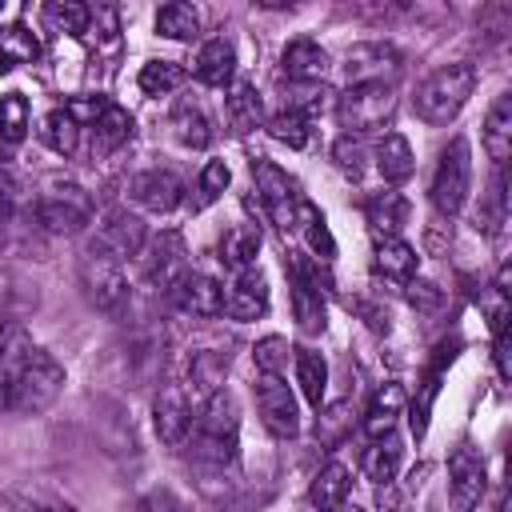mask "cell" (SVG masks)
Segmentation results:
<instances>
[{
    "instance_id": "cell-1",
    "label": "cell",
    "mask_w": 512,
    "mask_h": 512,
    "mask_svg": "<svg viewBox=\"0 0 512 512\" xmlns=\"http://www.w3.org/2000/svg\"><path fill=\"white\" fill-rule=\"evenodd\" d=\"M236 436H240V404L228 388H220L196 412L192 432H188V452L200 464L224 468V464L236 460Z\"/></svg>"
},
{
    "instance_id": "cell-2",
    "label": "cell",
    "mask_w": 512,
    "mask_h": 512,
    "mask_svg": "<svg viewBox=\"0 0 512 512\" xmlns=\"http://www.w3.org/2000/svg\"><path fill=\"white\" fill-rule=\"evenodd\" d=\"M476 92V68L472 64H444L416 88V116L432 128H444L460 116L468 96Z\"/></svg>"
},
{
    "instance_id": "cell-3",
    "label": "cell",
    "mask_w": 512,
    "mask_h": 512,
    "mask_svg": "<svg viewBox=\"0 0 512 512\" xmlns=\"http://www.w3.org/2000/svg\"><path fill=\"white\" fill-rule=\"evenodd\" d=\"M64 392V364L44 352V348H32L20 380H16V392H12V404L8 412H20V416H40L56 404V396Z\"/></svg>"
},
{
    "instance_id": "cell-4",
    "label": "cell",
    "mask_w": 512,
    "mask_h": 512,
    "mask_svg": "<svg viewBox=\"0 0 512 512\" xmlns=\"http://www.w3.org/2000/svg\"><path fill=\"white\" fill-rule=\"evenodd\" d=\"M396 112V84H352L336 96V120L348 128V136L376 132Z\"/></svg>"
},
{
    "instance_id": "cell-5",
    "label": "cell",
    "mask_w": 512,
    "mask_h": 512,
    "mask_svg": "<svg viewBox=\"0 0 512 512\" xmlns=\"http://www.w3.org/2000/svg\"><path fill=\"white\" fill-rule=\"evenodd\" d=\"M80 288H84L88 304L100 308V312H108V316L124 312V304H128V276H124V264H120L112 252H104L100 244H92V248L80 256Z\"/></svg>"
},
{
    "instance_id": "cell-6",
    "label": "cell",
    "mask_w": 512,
    "mask_h": 512,
    "mask_svg": "<svg viewBox=\"0 0 512 512\" xmlns=\"http://www.w3.org/2000/svg\"><path fill=\"white\" fill-rule=\"evenodd\" d=\"M468 184H472V148L464 136H452L448 148L440 152L436 160V172H432V184H428V196L436 204L440 216H456L468 200Z\"/></svg>"
},
{
    "instance_id": "cell-7",
    "label": "cell",
    "mask_w": 512,
    "mask_h": 512,
    "mask_svg": "<svg viewBox=\"0 0 512 512\" xmlns=\"http://www.w3.org/2000/svg\"><path fill=\"white\" fill-rule=\"evenodd\" d=\"M88 216H92V200H88V192H84L80 184H72V180H52V184L44 188V196L36 200V220H40L48 232H56V236L80 232V228L88 224Z\"/></svg>"
},
{
    "instance_id": "cell-8",
    "label": "cell",
    "mask_w": 512,
    "mask_h": 512,
    "mask_svg": "<svg viewBox=\"0 0 512 512\" xmlns=\"http://www.w3.org/2000/svg\"><path fill=\"white\" fill-rule=\"evenodd\" d=\"M256 412L276 440H292L300 432V408L284 376H268V372L256 376Z\"/></svg>"
},
{
    "instance_id": "cell-9",
    "label": "cell",
    "mask_w": 512,
    "mask_h": 512,
    "mask_svg": "<svg viewBox=\"0 0 512 512\" xmlns=\"http://www.w3.org/2000/svg\"><path fill=\"white\" fill-rule=\"evenodd\" d=\"M252 180H256V192H260V204L264 212L272 216V224L280 232H292L296 228V184L288 180L284 168H276L272 160H252Z\"/></svg>"
},
{
    "instance_id": "cell-10",
    "label": "cell",
    "mask_w": 512,
    "mask_h": 512,
    "mask_svg": "<svg viewBox=\"0 0 512 512\" xmlns=\"http://www.w3.org/2000/svg\"><path fill=\"white\" fill-rule=\"evenodd\" d=\"M144 252V276L160 288V292H172L184 276H188V248H184V236L180 232H160Z\"/></svg>"
},
{
    "instance_id": "cell-11",
    "label": "cell",
    "mask_w": 512,
    "mask_h": 512,
    "mask_svg": "<svg viewBox=\"0 0 512 512\" xmlns=\"http://www.w3.org/2000/svg\"><path fill=\"white\" fill-rule=\"evenodd\" d=\"M484 460L480 452H472L468 444L456 448L448 456V500H452V512H472L480 500H484Z\"/></svg>"
},
{
    "instance_id": "cell-12",
    "label": "cell",
    "mask_w": 512,
    "mask_h": 512,
    "mask_svg": "<svg viewBox=\"0 0 512 512\" xmlns=\"http://www.w3.org/2000/svg\"><path fill=\"white\" fill-rule=\"evenodd\" d=\"M400 52L388 48V44H356L348 48L344 56V76H348V88L352 84H396L400 76Z\"/></svg>"
},
{
    "instance_id": "cell-13",
    "label": "cell",
    "mask_w": 512,
    "mask_h": 512,
    "mask_svg": "<svg viewBox=\"0 0 512 512\" xmlns=\"http://www.w3.org/2000/svg\"><path fill=\"white\" fill-rule=\"evenodd\" d=\"M292 312H296L300 332H308V336L324 332L328 308H324V296H320V268L316 264L292 260Z\"/></svg>"
},
{
    "instance_id": "cell-14",
    "label": "cell",
    "mask_w": 512,
    "mask_h": 512,
    "mask_svg": "<svg viewBox=\"0 0 512 512\" xmlns=\"http://www.w3.org/2000/svg\"><path fill=\"white\" fill-rule=\"evenodd\" d=\"M192 420H196V412H192L188 388L184 384H164L156 392V404H152V428H156V436L164 444H184L188 432H192Z\"/></svg>"
},
{
    "instance_id": "cell-15",
    "label": "cell",
    "mask_w": 512,
    "mask_h": 512,
    "mask_svg": "<svg viewBox=\"0 0 512 512\" xmlns=\"http://www.w3.org/2000/svg\"><path fill=\"white\" fill-rule=\"evenodd\" d=\"M128 200H132L136 208L152 212V216H168V212L184 200V184H180V176L168 172V168H148V172L132 176Z\"/></svg>"
},
{
    "instance_id": "cell-16",
    "label": "cell",
    "mask_w": 512,
    "mask_h": 512,
    "mask_svg": "<svg viewBox=\"0 0 512 512\" xmlns=\"http://www.w3.org/2000/svg\"><path fill=\"white\" fill-rule=\"evenodd\" d=\"M32 336H28V328L20 324V320H8L4 328H0V412L12 404V392H16V380H20V372H24V364H28V356H32Z\"/></svg>"
},
{
    "instance_id": "cell-17",
    "label": "cell",
    "mask_w": 512,
    "mask_h": 512,
    "mask_svg": "<svg viewBox=\"0 0 512 512\" xmlns=\"http://www.w3.org/2000/svg\"><path fill=\"white\" fill-rule=\"evenodd\" d=\"M172 296H176V308L196 316V320H212V316L224 312V288L212 276H204V272H188L172 288Z\"/></svg>"
},
{
    "instance_id": "cell-18",
    "label": "cell",
    "mask_w": 512,
    "mask_h": 512,
    "mask_svg": "<svg viewBox=\"0 0 512 512\" xmlns=\"http://www.w3.org/2000/svg\"><path fill=\"white\" fill-rule=\"evenodd\" d=\"M264 312H268V280L256 268H248L224 292V316L244 324V320H260Z\"/></svg>"
},
{
    "instance_id": "cell-19",
    "label": "cell",
    "mask_w": 512,
    "mask_h": 512,
    "mask_svg": "<svg viewBox=\"0 0 512 512\" xmlns=\"http://www.w3.org/2000/svg\"><path fill=\"white\" fill-rule=\"evenodd\" d=\"M280 64H284V76H288V80H296V84H316V80H324V72H328V52H324L316 40L300 36V40H292V44L284 48Z\"/></svg>"
},
{
    "instance_id": "cell-20",
    "label": "cell",
    "mask_w": 512,
    "mask_h": 512,
    "mask_svg": "<svg viewBox=\"0 0 512 512\" xmlns=\"http://www.w3.org/2000/svg\"><path fill=\"white\" fill-rule=\"evenodd\" d=\"M192 72H196V80L208 84V88H228L232 76H236V48H232L228 40H208V44H200Z\"/></svg>"
},
{
    "instance_id": "cell-21",
    "label": "cell",
    "mask_w": 512,
    "mask_h": 512,
    "mask_svg": "<svg viewBox=\"0 0 512 512\" xmlns=\"http://www.w3.org/2000/svg\"><path fill=\"white\" fill-rule=\"evenodd\" d=\"M96 244H100L104 252H112L116 260H124V256H140V248H144V224H140V216L112 212V216L104 220Z\"/></svg>"
},
{
    "instance_id": "cell-22",
    "label": "cell",
    "mask_w": 512,
    "mask_h": 512,
    "mask_svg": "<svg viewBox=\"0 0 512 512\" xmlns=\"http://www.w3.org/2000/svg\"><path fill=\"white\" fill-rule=\"evenodd\" d=\"M348 492H352V472L340 460H332V464H324L316 472V480L308 488V500H312L316 512H340L344 500H348Z\"/></svg>"
},
{
    "instance_id": "cell-23",
    "label": "cell",
    "mask_w": 512,
    "mask_h": 512,
    "mask_svg": "<svg viewBox=\"0 0 512 512\" xmlns=\"http://www.w3.org/2000/svg\"><path fill=\"white\" fill-rule=\"evenodd\" d=\"M416 264H420V256H416V248L408 240H400V236H380L376 240V272L384 280L408 284L416 276Z\"/></svg>"
},
{
    "instance_id": "cell-24",
    "label": "cell",
    "mask_w": 512,
    "mask_h": 512,
    "mask_svg": "<svg viewBox=\"0 0 512 512\" xmlns=\"http://www.w3.org/2000/svg\"><path fill=\"white\" fill-rule=\"evenodd\" d=\"M484 152H488L496 164H504L508 152H512V96H508V92H500V96L492 100L488 116H484Z\"/></svg>"
},
{
    "instance_id": "cell-25",
    "label": "cell",
    "mask_w": 512,
    "mask_h": 512,
    "mask_svg": "<svg viewBox=\"0 0 512 512\" xmlns=\"http://www.w3.org/2000/svg\"><path fill=\"white\" fill-rule=\"evenodd\" d=\"M256 252H260V232H256L252 224H232V228L220 236V264L232 268L236 276L256 264Z\"/></svg>"
},
{
    "instance_id": "cell-26",
    "label": "cell",
    "mask_w": 512,
    "mask_h": 512,
    "mask_svg": "<svg viewBox=\"0 0 512 512\" xmlns=\"http://www.w3.org/2000/svg\"><path fill=\"white\" fill-rule=\"evenodd\" d=\"M224 120H228V128H232L236 136L260 128L264 108H260V96H256L252 84H232V88H228V96H224Z\"/></svg>"
},
{
    "instance_id": "cell-27",
    "label": "cell",
    "mask_w": 512,
    "mask_h": 512,
    "mask_svg": "<svg viewBox=\"0 0 512 512\" xmlns=\"http://www.w3.org/2000/svg\"><path fill=\"white\" fill-rule=\"evenodd\" d=\"M168 128L184 148H208V140H212V124L196 100H180L168 116Z\"/></svg>"
},
{
    "instance_id": "cell-28",
    "label": "cell",
    "mask_w": 512,
    "mask_h": 512,
    "mask_svg": "<svg viewBox=\"0 0 512 512\" xmlns=\"http://www.w3.org/2000/svg\"><path fill=\"white\" fill-rule=\"evenodd\" d=\"M400 412H404V388H400V384H384V388L372 396L368 412H364V432H368L372 440L392 436Z\"/></svg>"
},
{
    "instance_id": "cell-29",
    "label": "cell",
    "mask_w": 512,
    "mask_h": 512,
    "mask_svg": "<svg viewBox=\"0 0 512 512\" xmlns=\"http://www.w3.org/2000/svg\"><path fill=\"white\" fill-rule=\"evenodd\" d=\"M376 168H380V176H384L388 184H404V180L412 176V168H416L412 144H408L400 132L380 136V144H376Z\"/></svg>"
},
{
    "instance_id": "cell-30",
    "label": "cell",
    "mask_w": 512,
    "mask_h": 512,
    "mask_svg": "<svg viewBox=\"0 0 512 512\" xmlns=\"http://www.w3.org/2000/svg\"><path fill=\"white\" fill-rule=\"evenodd\" d=\"M400 456H404L400 440H396V436H380V440H372V444L364 448L360 468H364L368 480H376V484L384 488V484L396 480V472H400Z\"/></svg>"
},
{
    "instance_id": "cell-31",
    "label": "cell",
    "mask_w": 512,
    "mask_h": 512,
    "mask_svg": "<svg viewBox=\"0 0 512 512\" xmlns=\"http://www.w3.org/2000/svg\"><path fill=\"white\" fill-rule=\"evenodd\" d=\"M296 228H300V236H304V244L312 248L316 260L328 264V260L336 256V240H332V232H328V224H324V216H320L316 204L296 200Z\"/></svg>"
},
{
    "instance_id": "cell-32",
    "label": "cell",
    "mask_w": 512,
    "mask_h": 512,
    "mask_svg": "<svg viewBox=\"0 0 512 512\" xmlns=\"http://www.w3.org/2000/svg\"><path fill=\"white\" fill-rule=\"evenodd\" d=\"M296 356V384H300V392H304V400L312 404V408H320L324 404V388H328V360L320 356V352H312V348H292Z\"/></svg>"
},
{
    "instance_id": "cell-33",
    "label": "cell",
    "mask_w": 512,
    "mask_h": 512,
    "mask_svg": "<svg viewBox=\"0 0 512 512\" xmlns=\"http://www.w3.org/2000/svg\"><path fill=\"white\" fill-rule=\"evenodd\" d=\"M128 136H132V116H128L120 104H108V108L100 112V120L92 124V152L108 156V152H116L120 144H128Z\"/></svg>"
},
{
    "instance_id": "cell-34",
    "label": "cell",
    "mask_w": 512,
    "mask_h": 512,
    "mask_svg": "<svg viewBox=\"0 0 512 512\" xmlns=\"http://www.w3.org/2000/svg\"><path fill=\"white\" fill-rule=\"evenodd\" d=\"M40 140H44L52 152L72 156V152L80 148V124H76L64 108H52V112L40 120Z\"/></svg>"
},
{
    "instance_id": "cell-35",
    "label": "cell",
    "mask_w": 512,
    "mask_h": 512,
    "mask_svg": "<svg viewBox=\"0 0 512 512\" xmlns=\"http://www.w3.org/2000/svg\"><path fill=\"white\" fill-rule=\"evenodd\" d=\"M48 32H64V36H84L88 32V4L76 0H52L40 8Z\"/></svg>"
},
{
    "instance_id": "cell-36",
    "label": "cell",
    "mask_w": 512,
    "mask_h": 512,
    "mask_svg": "<svg viewBox=\"0 0 512 512\" xmlns=\"http://www.w3.org/2000/svg\"><path fill=\"white\" fill-rule=\"evenodd\" d=\"M404 220H408V204H404V196L384 192V196L368 200V224H372L376 240H380V236H396Z\"/></svg>"
},
{
    "instance_id": "cell-37",
    "label": "cell",
    "mask_w": 512,
    "mask_h": 512,
    "mask_svg": "<svg viewBox=\"0 0 512 512\" xmlns=\"http://www.w3.org/2000/svg\"><path fill=\"white\" fill-rule=\"evenodd\" d=\"M156 32L168 36V40H192L200 32V12L192 4H180V0L176 4H164L156 12Z\"/></svg>"
},
{
    "instance_id": "cell-38",
    "label": "cell",
    "mask_w": 512,
    "mask_h": 512,
    "mask_svg": "<svg viewBox=\"0 0 512 512\" xmlns=\"http://www.w3.org/2000/svg\"><path fill=\"white\" fill-rule=\"evenodd\" d=\"M224 372H228V356H216V352H196V356H192V364H188L192 392H200V396L208 400L212 392H220Z\"/></svg>"
},
{
    "instance_id": "cell-39",
    "label": "cell",
    "mask_w": 512,
    "mask_h": 512,
    "mask_svg": "<svg viewBox=\"0 0 512 512\" xmlns=\"http://www.w3.org/2000/svg\"><path fill=\"white\" fill-rule=\"evenodd\" d=\"M184 84V68L176 60H148L140 68V92L144 96H168Z\"/></svg>"
},
{
    "instance_id": "cell-40",
    "label": "cell",
    "mask_w": 512,
    "mask_h": 512,
    "mask_svg": "<svg viewBox=\"0 0 512 512\" xmlns=\"http://www.w3.org/2000/svg\"><path fill=\"white\" fill-rule=\"evenodd\" d=\"M40 56V44L36 36L24 28V24H8L0 28V60L12 68V64H32Z\"/></svg>"
},
{
    "instance_id": "cell-41",
    "label": "cell",
    "mask_w": 512,
    "mask_h": 512,
    "mask_svg": "<svg viewBox=\"0 0 512 512\" xmlns=\"http://www.w3.org/2000/svg\"><path fill=\"white\" fill-rule=\"evenodd\" d=\"M0 136L4 144H20L28 136V100L20 92L0 96Z\"/></svg>"
},
{
    "instance_id": "cell-42",
    "label": "cell",
    "mask_w": 512,
    "mask_h": 512,
    "mask_svg": "<svg viewBox=\"0 0 512 512\" xmlns=\"http://www.w3.org/2000/svg\"><path fill=\"white\" fill-rule=\"evenodd\" d=\"M268 136L288 144V148H304L308 144V116H300L296 108H284L268 120Z\"/></svg>"
},
{
    "instance_id": "cell-43",
    "label": "cell",
    "mask_w": 512,
    "mask_h": 512,
    "mask_svg": "<svg viewBox=\"0 0 512 512\" xmlns=\"http://www.w3.org/2000/svg\"><path fill=\"white\" fill-rule=\"evenodd\" d=\"M288 356H292V348H288L284 336H264V340H256V348H252L256 372H268V376H284Z\"/></svg>"
},
{
    "instance_id": "cell-44",
    "label": "cell",
    "mask_w": 512,
    "mask_h": 512,
    "mask_svg": "<svg viewBox=\"0 0 512 512\" xmlns=\"http://www.w3.org/2000/svg\"><path fill=\"white\" fill-rule=\"evenodd\" d=\"M132 512H192V508L176 488H148L144 496H136Z\"/></svg>"
},
{
    "instance_id": "cell-45",
    "label": "cell",
    "mask_w": 512,
    "mask_h": 512,
    "mask_svg": "<svg viewBox=\"0 0 512 512\" xmlns=\"http://www.w3.org/2000/svg\"><path fill=\"white\" fill-rule=\"evenodd\" d=\"M332 156H336V164H340L348 176H360V172H364V160H368V148H364L360 136H340L336 148H332Z\"/></svg>"
},
{
    "instance_id": "cell-46",
    "label": "cell",
    "mask_w": 512,
    "mask_h": 512,
    "mask_svg": "<svg viewBox=\"0 0 512 512\" xmlns=\"http://www.w3.org/2000/svg\"><path fill=\"white\" fill-rule=\"evenodd\" d=\"M228 180H232L228 164H224V160H208L204 172H200V200H196V204H212V200L228 188Z\"/></svg>"
},
{
    "instance_id": "cell-47",
    "label": "cell",
    "mask_w": 512,
    "mask_h": 512,
    "mask_svg": "<svg viewBox=\"0 0 512 512\" xmlns=\"http://www.w3.org/2000/svg\"><path fill=\"white\" fill-rule=\"evenodd\" d=\"M12 512H76V508L52 496H12Z\"/></svg>"
},
{
    "instance_id": "cell-48",
    "label": "cell",
    "mask_w": 512,
    "mask_h": 512,
    "mask_svg": "<svg viewBox=\"0 0 512 512\" xmlns=\"http://www.w3.org/2000/svg\"><path fill=\"white\" fill-rule=\"evenodd\" d=\"M508 352H512V340H508V324H504V328H496V344H492V356H496V372H500V380H508V376H512Z\"/></svg>"
},
{
    "instance_id": "cell-49",
    "label": "cell",
    "mask_w": 512,
    "mask_h": 512,
    "mask_svg": "<svg viewBox=\"0 0 512 512\" xmlns=\"http://www.w3.org/2000/svg\"><path fill=\"white\" fill-rule=\"evenodd\" d=\"M416 300H420L424 308H432V304L440 300V292H436L432 284H412V304H416Z\"/></svg>"
},
{
    "instance_id": "cell-50",
    "label": "cell",
    "mask_w": 512,
    "mask_h": 512,
    "mask_svg": "<svg viewBox=\"0 0 512 512\" xmlns=\"http://www.w3.org/2000/svg\"><path fill=\"white\" fill-rule=\"evenodd\" d=\"M12 196H16V180L0 168V208H8V204H12Z\"/></svg>"
},
{
    "instance_id": "cell-51",
    "label": "cell",
    "mask_w": 512,
    "mask_h": 512,
    "mask_svg": "<svg viewBox=\"0 0 512 512\" xmlns=\"http://www.w3.org/2000/svg\"><path fill=\"white\" fill-rule=\"evenodd\" d=\"M8 160V144H4V136H0V164Z\"/></svg>"
},
{
    "instance_id": "cell-52",
    "label": "cell",
    "mask_w": 512,
    "mask_h": 512,
    "mask_svg": "<svg viewBox=\"0 0 512 512\" xmlns=\"http://www.w3.org/2000/svg\"><path fill=\"white\" fill-rule=\"evenodd\" d=\"M4 220H8V208H0V236H4Z\"/></svg>"
},
{
    "instance_id": "cell-53",
    "label": "cell",
    "mask_w": 512,
    "mask_h": 512,
    "mask_svg": "<svg viewBox=\"0 0 512 512\" xmlns=\"http://www.w3.org/2000/svg\"><path fill=\"white\" fill-rule=\"evenodd\" d=\"M352 512H360V508H352Z\"/></svg>"
}]
</instances>
